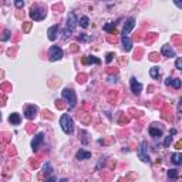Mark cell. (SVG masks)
<instances>
[{"instance_id":"1","label":"cell","mask_w":182,"mask_h":182,"mask_svg":"<svg viewBox=\"0 0 182 182\" xmlns=\"http://www.w3.org/2000/svg\"><path fill=\"white\" fill-rule=\"evenodd\" d=\"M60 125H61V130H63L66 134H71L74 131V121L69 114H63V115H61V118H60Z\"/></svg>"},{"instance_id":"2","label":"cell","mask_w":182,"mask_h":182,"mask_svg":"<svg viewBox=\"0 0 182 182\" xmlns=\"http://www.w3.org/2000/svg\"><path fill=\"white\" fill-rule=\"evenodd\" d=\"M61 97H63V100L67 101L69 108L70 109L74 108V105H75V103H77V95H75L74 90H71V88H64L63 93H61Z\"/></svg>"},{"instance_id":"3","label":"cell","mask_w":182,"mask_h":182,"mask_svg":"<svg viewBox=\"0 0 182 182\" xmlns=\"http://www.w3.org/2000/svg\"><path fill=\"white\" fill-rule=\"evenodd\" d=\"M77 23H78V20H77L75 14H74L73 11L69 13V17H67V26H66V30H64V36L69 37L71 33H73L74 29H75V26H77Z\"/></svg>"},{"instance_id":"4","label":"cell","mask_w":182,"mask_h":182,"mask_svg":"<svg viewBox=\"0 0 182 182\" xmlns=\"http://www.w3.org/2000/svg\"><path fill=\"white\" fill-rule=\"evenodd\" d=\"M46 14H47L46 9H43V7H40V6H33L32 10H30V17H32L33 20H36V21L43 20V19L46 17Z\"/></svg>"},{"instance_id":"5","label":"cell","mask_w":182,"mask_h":182,"mask_svg":"<svg viewBox=\"0 0 182 182\" xmlns=\"http://www.w3.org/2000/svg\"><path fill=\"white\" fill-rule=\"evenodd\" d=\"M138 156L142 162H149V155H148V144L146 141H142L138 146Z\"/></svg>"},{"instance_id":"6","label":"cell","mask_w":182,"mask_h":182,"mask_svg":"<svg viewBox=\"0 0 182 182\" xmlns=\"http://www.w3.org/2000/svg\"><path fill=\"white\" fill-rule=\"evenodd\" d=\"M135 27V19L134 17H130L127 21H125V24H124V29H122V37H130V33H131V30Z\"/></svg>"},{"instance_id":"7","label":"cell","mask_w":182,"mask_h":182,"mask_svg":"<svg viewBox=\"0 0 182 182\" xmlns=\"http://www.w3.org/2000/svg\"><path fill=\"white\" fill-rule=\"evenodd\" d=\"M48 57H50L51 61H57V60H60V58L63 57V50H61L60 47H57V46H53V47L50 48Z\"/></svg>"},{"instance_id":"8","label":"cell","mask_w":182,"mask_h":182,"mask_svg":"<svg viewBox=\"0 0 182 182\" xmlns=\"http://www.w3.org/2000/svg\"><path fill=\"white\" fill-rule=\"evenodd\" d=\"M130 84H131V91H132L135 95H140L141 91H142V84H141L140 81H137L135 77H132V78L130 80Z\"/></svg>"},{"instance_id":"9","label":"cell","mask_w":182,"mask_h":182,"mask_svg":"<svg viewBox=\"0 0 182 182\" xmlns=\"http://www.w3.org/2000/svg\"><path fill=\"white\" fill-rule=\"evenodd\" d=\"M43 141H44V134L43 132H38L36 137H34V140L32 141V148H33V151H37L40 145L43 144Z\"/></svg>"},{"instance_id":"10","label":"cell","mask_w":182,"mask_h":182,"mask_svg":"<svg viewBox=\"0 0 182 182\" xmlns=\"http://www.w3.org/2000/svg\"><path fill=\"white\" fill-rule=\"evenodd\" d=\"M57 34H58V24H54V26H51V27L48 29L47 37H48L50 41H54V40L57 38Z\"/></svg>"},{"instance_id":"11","label":"cell","mask_w":182,"mask_h":182,"mask_svg":"<svg viewBox=\"0 0 182 182\" xmlns=\"http://www.w3.org/2000/svg\"><path fill=\"white\" fill-rule=\"evenodd\" d=\"M36 114H37V107H34V105H29L27 108L24 109V117L27 120H33L36 117Z\"/></svg>"},{"instance_id":"12","label":"cell","mask_w":182,"mask_h":182,"mask_svg":"<svg viewBox=\"0 0 182 182\" xmlns=\"http://www.w3.org/2000/svg\"><path fill=\"white\" fill-rule=\"evenodd\" d=\"M161 54L165 56V57H175V56H177L175 51H174V50L171 48V46H168V44L162 46V48H161Z\"/></svg>"},{"instance_id":"13","label":"cell","mask_w":182,"mask_h":182,"mask_svg":"<svg viewBox=\"0 0 182 182\" xmlns=\"http://www.w3.org/2000/svg\"><path fill=\"white\" fill-rule=\"evenodd\" d=\"M20 121H21V117H20L17 112L10 114V117H9V122H10L11 125H19V124H20Z\"/></svg>"},{"instance_id":"14","label":"cell","mask_w":182,"mask_h":182,"mask_svg":"<svg viewBox=\"0 0 182 182\" xmlns=\"http://www.w3.org/2000/svg\"><path fill=\"white\" fill-rule=\"evenodd\" d=\"M90 158H91V152H88V151L80 149L77 152V159H90Z\"/></svg>"},{"instance_id":"15","label":"cell","mask_w":182,"mask_h":182,"mask_svg":"<svg viewBox=\"0 0 182 182\" xmlns=\"http://www.w3.org/2000/svg\"><path fill=\"white\" fill-rule=\"evenodd\" d=\"M122 46L125 51H131L132 48V41L130 40V37H122Z\"/></svg>"},{"instance_id":"16","label":"cell","mask_w":182,"mask_h":182,"mask_svg":"<svg viewBox=\"0 0 182 182\" xmlns=\"http://www.w3.org/2000/svg\"><path fill=\"white\" fill-rule=\"evenodd\" d=\"M83 63H84V64H88V63L100 64L101 61H100V58H97V57H94V56H88V57H84V58H83Z\"/></svg>"},{"instance_id":"17","label":"cell","mask_w":182,"mask_h":182,"mask_svg":"<svg viewBox=\"0 0 182 182\" xmlns=\"http://www.w3.org/2000/svg\"><path fill=\"white\" fill-rule=\"evenodd\" d=\"M171 159H172V162H174L175 165H181L182 164V154H179V152L174 154V155L171 156Z\"/></svg>"},{"instance_id":"18","label":"cell","mask_w":182,"mask_h":182,"mask_svg":"<svg viewBox=\"0 0 182 182\" xmlns=\"http://www.w3.org/2000/svg\"><path fill=\"white\" fill-rule=\"evenodd\" d=\"M149 135L154 137V138H158V137L162 135V131H161V130H156V128H154V127H149Z\"/></svg>"},{"instance_id":"19","label":"cell","mask_w":182,"mask_h":182,"mask_svg":"<svg viewBox=\"0 0 182 182\" xmlns=\"http://www.w3.org/2000/svg\"><path fill=\"white\" fill-rule=\"evenodd\" d=\"M78 23H80V26H81L83 29H87L88 24H90V19H88L87 16H83V17L78 20Z\"/></svg>"},{"instance_id":"20","label":"cell","mask_w":182,"mask_h":182,"mask_svg":"<svg viewBox=\"0 0 182 182\" xmlns=\"http://www.w3.org/2000/svg\"><path fill=\"white\" fill-rule=\"evenodd\" d=\"M149 75H151L152 78H158V77H159V69H158V67H152V69L149 70Z\"/></svg>"},{"instance_id":"21","label":"cell","mask_w":182,"mask_h":182,"mask_svg":"<svg viewBox=\"0 0 182 182\" xmlns=\"http://www.w3.org/2000/svg\"><path fill=\"white\" fill-rule=\"evenodd\" d=\"M103 29H104V32H107V33H115V26H114V24H111V23L105 24Z\"/></svg>"},{"instance_id":"22","label":"cell","mask_w":182,"mask_h":182,"mask_svg":"<svg viewBox=\"0 0 182 182\" xmlns=\"http://www.w3.org/2000/svg\"><path fill=\"white\" fill-rule=\"evenodd\" d=\"M168 178L177 179V178H178V171H177V169H169V171H168Z\"/></svg>"},{"instance_id":"23","label":"cell","mask_w":182,"mask_h":182,"mask_svg":"<svg viewBox=\"0 0 182 182\" xmlns=\"http://www.w3.org/2000/svg\"><path fill=\"white\" fill-rule=\"evenodd\" d=\"M181 84H182V81L179 80V78H172V83H171V85H174V88H181Z\"/></svg>"},{"instance_id":"24","label":"cell","mask_w":182,"mask_h":182,"mask_svg":"<svg viewBox=\"0 0 182 182\" xmlns=\"http://www.w3.org/2000/svg\"><path fill=\"white\" fill-rule=\"evenodd\" d=\"M43 172H44L46 175H48V174L51 172V165H50V162H46V165L43 167Z\"/></svg>"},{"instance_id":"25","label":"cell","mask_w":182,"mask_h":182,"mask_svg":"<svg viewBox=\"0 0 182 182\" xmlns=\"http://www.w3.org/2000/svg\"><path fill=\"white\" fill-rule=\"evenodd\" d=\"M9 38H10V32H9V30H4L3 37H1V41H7Z\"/></svg>"},{"instance_id":"26","label":"cell","mask_w":182,"mask_h":182,"mask_svg":"<svg viewBox=\"0 0 182 182\" xmlns=\"http://www.w3.org/2000/svg\"><path fill=\"white\" fill-rule=\"evenodd\" d=\"M175 67H177L178 70H182V58L181 57L177 58V61H175Z\"/></svg>"},{"instance_id":"27","label":"cell","mask_w":182,"mask_h":182,"mask_svg":"<svg viewBox=\"0 0 182 182\" xmlns=\"http://www.w3.org/2000/svg\"><path fill=\"white\" fill-rule=\"evenodd\" d=\"M171 141H172V137H171V135H169V137H167V138H165V141H164V146H165V148H168L169 144H171Z\"/></svg>"},{"instance_id":"28","label":"cell","mask_w":182,"mask_h":182,"mask_svg":"<svg viewBox=\"0 0 182 182\" xmlns=\"http://www.w3.org/2000/svg\"><path fill=\"white\" fill-rule=\"evenodd\" d=\"M112 58H114V53H108V54H107V57H105V61H107V63H111V61H112Z\"/></svg>"},{"instance_id":"29","label":"cell","mask_w":182,"mask_h":182,"mask_svg":"<svg viewBox=\"0 0 182 182\" xmlns=\"http://www.w3.org/2000/svg\"><path fill=\"white\" fill-rule=\"evenodd\" d=\"M23 6H24V1H21V0H17V1H16V7L20 9V7H23Z\"/></svg>"},{"instance_id":"30","label":"cell","mask_w":182,"mask_h":182,"mask_svg":"<svg viewBox=\"0 0 182 182\" xmlns=\"http://www.w3.org/2000/svg\"><path fill=\"white\" fill-rule=\"evenodd\" d=\"M30 27H32V23H26V24H24V32L27 33V32L30 30Z\"/></svg>"},{"instance_id":"31","label":"cell","mask_w":182,"mask_h":182,"mask_svg":"<svg viewBox=\"0 0 182 182\" xmlns=\"http://www.w3.org/2000/svg\"><path fill=\"white\" fill-rule=\"evenodd\" d=\"M56 181H57V178H56V177L53 175V177H50L48 179H46V181H44V182H56Z\"/></svg>"},{"instance_id":"32","label":"cell","mask_w":182,"mask_h":182,"mask_svg":"<svg viewBox=\"0 0 182 182\" xmlns=\"http://www.w3.org/2000/svg\"><path fill=\"white\" fill-rule=\"evenodd\" d=\"M171 83H172V78H171V77H168V78L165 80V84H167V85H171Z\"/></svg>"},{"instance_id":"33","label":"cell","mask_w":182,"mask_h":182,"mask_svg":"<svg viewBox=\"0 0 182 182\" xmlns=\"http://www.w3.org/2000/svg\"><path fill=\"white\" fill-rule=\"evenodd\" d=\"M177 134V130H171V132H169V135H175Z\"/></svg>"}]
</instances>
